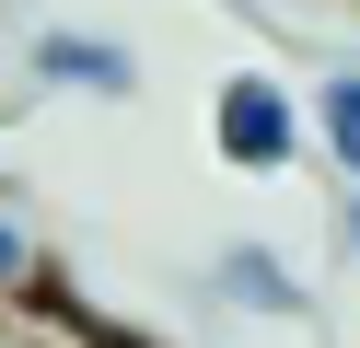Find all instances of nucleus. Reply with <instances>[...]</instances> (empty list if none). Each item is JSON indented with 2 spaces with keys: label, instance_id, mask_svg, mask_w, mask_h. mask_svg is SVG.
Returning a JSON list of instances; mask_svg holds the SVG:
<instances>
[{
  "label": "nucleus",
  "instance_id": "obj_1",
  "mask_svg": "<svg viewBox=\"0 0 360 348\" xmlns=\"http://www.w3.org/2000/svg\"><path fill=\"white\" fill-rule=\"evenodd\" d=\"M210 139H221V162H233V174H279V162L302 151V105H290L267 70H233V82H221V105H210Z\"/></svg>",
  "mask_w": 360,
  "mask_h": 348
},
{
  "label": "nucleus",
  "instance_id": "obj_2",
  "mask_svg": "<svg viewBox=\"0 0 360 348\" xmlns=\"http://www.w3.org/2000/svg\"><path fill=\"white\" fill-rule=\"evenodd\" d=\"M35 82H58V93H140V58L128 46H105V35H35Z\"/></svg>",
  "mask_w": 360,
  "mask_h": 348
},
{
  "label": "nucleus",
  "instance_id": "obj_3",
  "mask_svg": "<svg viewBox=\"0 0 360 348\" xmlns=\"http://www.w3.org/2000/svg\"><path fill=\"white\" fill-rule=\"evenodd\" d=\"M210 278H221V302H233V314H302V278H290L267 244H233Z\"/></svg>",
  "mask_w": 360,
  "mask_h": 348
},
{
  "label": "nucleus",
  "instance_id": "obj_4",
  "mask_svg": "<svg viewBox=\"0 0 360 348\" xmlns=\"http://www.w3.org/2000/svg\"><path fill=\"white\" fill-rule=\"evenodd\" d=\"M47 302V232L24 221V198H0V314Z\"/></svg>",
  "mask_w": 360,
  "mask_h": 348
},
{
  "label": "nucleus",
  "instance_id": "obj_5",
  "mask_svg": "<svg viewBox=\"0 0 360 348\" xmlns=\"http://www.w3.org/2000/svg\"><path fill=\"white\" fill-rule=\"evenodd\" d=\"M314 139H326V151H337V174L360 186V70H337V82L314 93Z\"/></svg>",
  "mask_w": 360,
  "mask_h": 348
},
{
  "label": "nucleus",
  "instance_id": "obj_6",
  "mask_svg": "<svg viewBox=\"0 0 360 348\" xmlns=\"http://www.w3.org/2000/svg\"><path fill=\"white\" fill-rule=\"evenodd\" d=\"M0 348H35V325H24V314H0Z\"/></svg>",
  "mask_w": 360,
  "mask_h": 348
},
{
  "label": "nucleus",
  "instance_id": "obj_7",
  "mask_svg": "<svg viewBox=\"0 0 360 348\" xmlns=\"http://www.w3.org/2000/svg\"><path fill=\"white\" fill-rule=\"evenodd\" d=\"M349 244H360V186H349Z\"/></svg>",
  "mask_w": 360,
  "mask_h": 348
}]
</instances>
